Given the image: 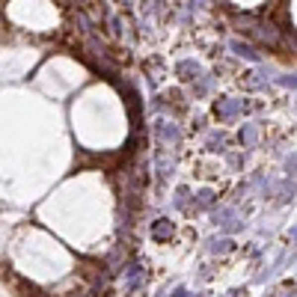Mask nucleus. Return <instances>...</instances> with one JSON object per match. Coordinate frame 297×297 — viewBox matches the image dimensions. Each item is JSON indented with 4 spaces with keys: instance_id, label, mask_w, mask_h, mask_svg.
I'll return each instance as SVG.
<instances>
[{
    "instance_id": "39448f33",
    "label": "nucleus",
    "mask_w": 297,
    "mask_h": 297,
    "mask_svg": "<svg viewBox=\"0 0 297 297\" xmlns=\"http://www.w3.org/2000/svg\"><path fill=\"white\" fill-rule=\"evenodd\" d=\"M283 83L286 86H297V77H283Z\"/></svg>"
},
{
    "instance_id": "7ed1b4c3",
    "label": "nucleus",
    "mask_w": 297,
    "mask_h": 297,
    "mask_svg": "<svg viewBox=\"0 0 297 297\" xmlns=\"http://www.w3.org/2000/svg\"><path fill=\"white\" fill-rule=\"evenodd\" d=\"M152 235H155L158 241H164V238H170V235H173V223H170V220H161V223H155V229H152Z\"/></svg>"
},
{
    "instance_id": "f03ea898",
    "label": "nucleus",
    "mask_w": 297,
    "mask_h": 297,
    "mask_svg": "<svg viewBox=\"0 0 297 297\" xmlns=\"http://www.w3.org/2000/svg\"><path fill=\"white\" fill-rule=\"evenodd\" d=\"M158 134H161L167 143H178V140H181V131H178L176 125H164V128H158Z\"/></svg>"
},
{
    "instance_id": "20e7f679",
    "label": "nucleus",
    "mask_w": 297,
    "mask_h": 297,
    "mask_svg": "<svg viewBox=\"0 0 297 297\" xmlns=\"http://www.w3.org/2000/svg\"><path fill=\"white\" fill-rule=\"evenodd\" d=\"M241 140H244V143H253V140H256V131H253V128H244V131H241Z\"/></svg>"
},
{
    "instance_id": "f257e3e1",
    "label": "nucleus",
    "mask_w": 297,
    "mask_h": 297,
    "mask_svg": "<svg viewBox=\"0 0 297 297\" xmlns=\"http://www.w3.org/2000/svg\"><path fill=\"white\" fill-rule=\"evenodd\" d=\"M238 110H241V104H232V101H220V104H217V116H220V119H232Z\"/></svg>"
}]
</instances>
